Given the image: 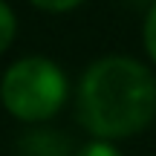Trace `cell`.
<instances>
[{
    "label": "cell",
    "instance_id": "cell-1",
    "mask_svg": "<svg viewBox=\"0 0 156 156\" xmlns=\"http://www.w3.org/2000/svg\"><path fill=\"white\" fill-rule=\"evenodd\" d=\"M78 116L101 139H124L156 116V78L133 58H101L84 73Z\"/></svg>",
    "mask_w": 156,
    "mask_h": 156
},
{
    "label": "cell",
    "instance_id": "cell-4",
    "mask_svg": "<svg viewBox=\"0 0 156 156\" xmlns=\"http://www.w3.org/2000/svg\"><path fill=\"white\" fill-rule=\"evenodd\" d=\"M145 46H147V55L156 61V6L147 12V20H145Z\"/></svg>",
    "mask_w": 156,
    "mask_h": 156
},
{
    "label": "cell",
    "instance_id": "cell-2",
    "mask_svg": "<svg viewBox=\"0 0 156 156\" xmlns=\"http://www.w3.org/2000/svg\"><path fill=\"white\" fill-rule=\"evenodd\" d=\"M3 107L23 122H44L61 110L67 78L46 58H23L12 64L0 84Z\"/></svg>",
    "mask_w": 156,
    "mask_h": 156
},
{
    "label": "cell",
    "instance_id": "cell-3",
    "mask_svg": "<svg viewBox=\"0 0 156 156\" xmlns=\"http://www.w3.org/2000/svg\"><path fill=\"white\" fill-rule=\"evenodd\" d=\"M15 29H17L15 15H12V9L0 0V52H6L9 44L15 41Z\"/></svg>",
    "mask_w": 156,
    "mask_h": 156
},
{
    "label": "cell",
    "instance_id": "cell-6",
    "mask_svg": "<svg viewBox=\"0 0 156 156\" xmlns=\"http://www.w3.org/2000/svg\"><path fill=\"white\" fill-rule=\"evenodd\" d=\"M38 9H44V12H69V9H75L81 0H32Z\"/></svg>",
    "mask_w": 156,
    "mask_h": 156
},
{
    "label": "cell",
    "instance_id": "cell-5",
    "mask_svg": "<svg viewBox=\"0 0 156 156\" xmlns=\"http://www.w3.org/2000/svg\"><path fill=\"white\" fill-rule=\"evenodd\" d=\"M75 156H122V153H119L110 142H90V145H84Z\"/></svg>",
    "mask_w": 156,
    "mask_h": 156
}]
</instances>
